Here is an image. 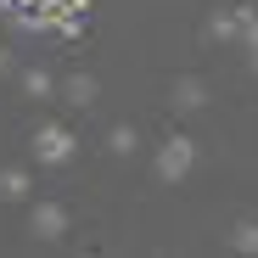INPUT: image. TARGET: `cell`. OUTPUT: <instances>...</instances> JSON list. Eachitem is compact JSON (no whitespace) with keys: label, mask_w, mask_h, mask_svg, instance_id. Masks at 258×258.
<instances>
[{"label":"cell","mask_w":258,"mask_h":258,"mask_svg":"<svg viewBox=\"0 0 258 258\" xmlns=\"http://www.w3.org/2000/svg\"><path fill=\"white\" fill-rule=\"evenodd\" d=\"M0 73H12V51H0Z\"/></svg>","instance_id":"obj_12"},{"label":"cell","mask_w":258,"mask_h":258,"mask_svg":"<svg viewBox=\"0 0 258 258\" xmlns=\"http://www.w3.org/2000/svg\"><path fill=\"white\" fill-rule=\"evenodd\" d=\"M62 101H73V107H90V101H96V79H90V73H73V79H62Z\"/></svg>","instance_id":"obj_7"},{"label":"cell","mask_w":258,"mask_h":258,"mask_svg":"<svg viewBox=\"0 0 258 258\" xmlns=\"http://www.w3.org/2000/svg\"><path fill=\"white\" fill-rule=\"evenodd\" d=\"M191 163H197V141H191V135H168V141L157 146V174H163L168 185H180V180L191 174Z\"/></svg>","instance_id":"obj_1"},{"label":"cell","mask_w":258,"mask_h":258,"mask_svg":"<svg viewBox=\"0 0 258 258\" xmlns=\"http://www.w3.org/2000/svg\"><path fill=\"white\" fill-rule=\"evenodd\" d=\"M168 101H174L180 112H197V107H208V84L185 73V79H174V90H168Z\"/></svg>","instance_id":"obj_4"},{"label":"cell","mask_w":258,"mask_h":258,"mask_svg":"<svg viewBox=\"0 0 258 258\" xmlns=\"http://www.w3.org/2000/svg\"><path fill=\"white\" fill-rule=\"evenodd\" d=\"M247 62H252V73H258V45H252V56H247Z\"/></svg>","instance_id":"obj_13"},{"label":"cell","mask_w":258,"mask_h":258,"mask_svg":"<svg viewBox=\"0 0 258 258\" xmlns=\"http://www.w3.org/2000/svg\"><path fill=\"white\" fill-rule=\"evenodd\" d=\"M236 28H241V45L252 51V45H258V6L241 0V6H236Z\"/></svg>","instance_id":"obj_9"},{"label":"cell","mask_w":258,"mask_h":258,"mask_svg":"<svg viewBox=\"0 0 258 258\" xmlns=\"http://www.w3.org/2000/svg\"><path fill=\"white\" fill-rule=\"evenodd\" d=\"M107 152H112V157H129V152H135V129H129V123H112V129H107Z\"/></svg>","instance_id":"obj_10"},{"label":"cell","mask_w":258,"mask_h":258,"mask_svg":"<svg viewBox=\"0 0 258 258\" xmlns=\"http://www.w3.org/2000/svg\"><path fill=\"white\" fill-rule=\"evenodd\" d=\"M28 191H34L28 168H0V202H23Z\"/></svg>","instance_id":"obj_5"},{"label":"cell","mask_w":258,"mask_h":258,"mask_svg":"<svg viewBox=\"0 0 258 258\" xmlns=\"http://www.w3.org/2000/svg\"><path fill=\"white\" fill-rule=\"evenodd\" d=\"M230 247H236V252H247V258H258V225H252V219H247V225H236V230H230Z\"/></svg>","instance_id":"obj_11"},{"label":"cell","mask_w":258,"mask_h":258,"mask_svg":"<svg viewBox=\"0 0 258 258\" xmlns=\"http://www.w3.org/2000/svg\"><path fill=\"white\" fill-rule=\"evenodd\" d=\"M208 34L219 39V45H241V28H236V12H213V17H208Z\"/></svg>","instance_id":"obj_8"},{"label":"cell","mask_w":258,"mask_h":258,"mask_svg":"<svg viewBox=\"0 0 258 258\" xmlns=\"http://www.w3.org/2000/svg\"><path fill=\"white\" fill-rule=\"evenodd\" d=\"M28 230H34L39 241H56V236L68 230V208H62V202H34V213H28Z\"/></svg>","instance_id":"obj_3"},{"label":"cell","mask_w":258,"mask_h":258,"mask_svg":"<svg viewBox=\"0 0 258 258\" xmlns=\"http://www.w3.org/2000/svg\"><path fill=\"white\" fill-rule=\"evenodd\" d=\"M23 96H34V101H51V96H56V79H51L45 68H23Z\"/></svg>","instance_id":"obj_6"},{"label":"cell","mask_w":258,"mask_h":258,"mask_svg":"<svg viewBox=\"0 0 258 258\" xmlns=\"http://www.w3.org/2000/svg\"><path fill=\"white\" fill-rule=\"evenodd\" d=\"M73 152H79V141H73V129H62V123H45V129L34 135V157L45 163V168L73 163Z\"/></svg>","instance_id":"obj_2"}]
</instances>
